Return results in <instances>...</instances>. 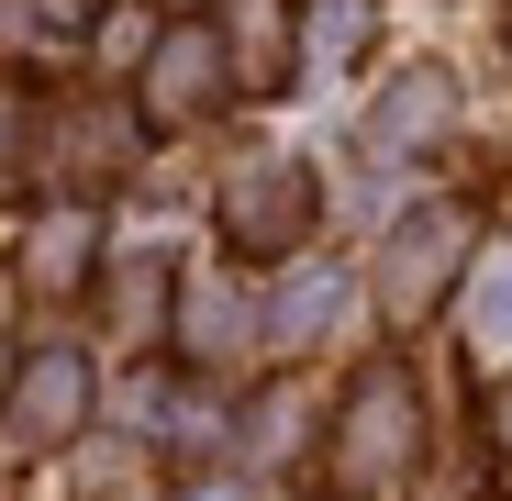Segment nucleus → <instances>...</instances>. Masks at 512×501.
<instances>
[{"label": "nucleus", "instance_id": "obj_16", "mask_svg": "<svg viewBox=\"0 0 512 501\" xmlns=\"http://www.w3.org/2000/svg\"><path fill=\"white\" fill-rule=\"evenodd\" d=\"M490 424H501V446H512V368H501V401H490Z\"/></svg>", "mask_w": 512, "mask_h": 501}, {"label": "nucleus", "instance_id": "obj_12", "mask_svg": "<svg viewBox=\"0 0 512 501\" xmlns=\"http://www.w3.org/2000/svg\"><path fill=\"white\" fill-rule=\"evenodd\" d=\"M312 424H323V412H312V390H301V379L256 390V412H245V457H256V468H279V457H290Z\"/></svg>", "mask_w": 512, "mask_h": 501}, {"label": "nucleus", "instance_id": "obj_3", "mask_svg": "<svg viewBox=\"0 0 512 501\" xmlns=\"http://www.w3.org/2000/svg\"><path fill=\"white\" fill-rule=\"evenodd\" d=\"M412 446H423L412 379H401V368H368L357 401H346V424H334V479H346V490H390V479L412 468Z\"/></svg>", "mask_w": 512, "mask_h": 501}, {"label": "nucleus", "instance_id": "obj_10", "mask_svg": "<svg viewBox=\"0 0 512 501\" xmlns=\"http://www.w3.org/2000/svg\"><path fill=\"white\" fill-rule=\"evenodd\" d=\"M223 67L245 78V90H279V78L301 67V56H290V0H234V23H223Z\"/></svg>", "mask_w": 512, "mask_h": 501}, {"label": "nucleus", "instance_id": "obj_15", "mask_svg": "<svg viewBox=\"0 0 512 501\" xmlns=\"http://www.w3.org/2000/svg\"><path fill=\"white\" fill-rule=\"evenodd\" d=\"M179 501H279V490H245V479H201V490H179Z\"/></svg>", "mask_w": 512, "mask_h": 501}, {"label": "nucleus", "instance_id": "obj_2", "mask_svg": "<svg viewBox=\"0 0 512 501\" xmlns=\"http://www.w3.org/2000/svg\"><path fill=\"white\" fill-rule=\"evenodd\" d=\"M212 201H223V245H245V257H290V245L312 234V212H323L301 156H234Z\"/></svg>", "mask_w": 512, "mask_h": 501}, {"label": "nucleus", "instance_id": "obj_1", "mask_svg": "<svg viewBox=\"0 0 512 501\" xmlns=\"http://www.w3.org/2000/svg\"><path fill=\"white\" fill-rule=\"evenodd\" d=\"M468 257H479V223H468L457 201H412V212L379 234V312H390V323H423V312L468 279Z\"/></svg>", "mask_w": 512, "mask_h": 501}, {"label": "nucleus", "instance_id": "obj_11", "mask_svg": "<svg viewBox=\"0 0 512 501\" xmlns=\"http://www.w3.org/2000/svg\"><path fill=\"white\" fill-rule=\"evenodd\" d=\"M90 245H101V223L78 212V201H56V212L34 223V245H23V279H34L45 301H67L78 279H90Z\"/></svg>", "mask_w": 512, "mask_h": 501}, {"label": "nucleus", "instance_id": "obj_5", "mask_svg": "<svg viewBox=\"0 0 512 501\" xmlns=\"http://www.w3.org/2000/svg\"><path fill=\"white\" fill-rule=\"evenodd\" d=\"M457 112H468L457 78H446L435 56H412V67H390V90L368 101V156H390V167H401V156H435V145L457 134Z\"/></svg>", "mask_w": 512, "mask_h": 501}, {"label": "nucleus", "instance_id": "obj_13", "mask_svg": "<svg viewBox=\"0 0 512 501\" xmlns=\"http://www.w3.org/2000/svg\"><path fill=\"white\" fill-rule=\"evenodd\" d=\"M156 312H167V234H123V323L156 334Z\"/></svg>", "mask_w": 512, "mask_h": 501}, {"label": "nucleus", "instance_id": "obj_14", "mask_svg": "<svg viewBox=\"0 0 512 501\" xmlns=\"http://www.w3.org/2000/svg\"><path fill=\"white\" fill-rule=\"evenodd\" d=\"M67 134V167H78V179H101V167H123L112 145H134V123L123 112H78V123H56Z\"/></svg>", "mask_w": 512, "mask_h": 501}, {"label": "nucleus", "instance_id": "obj_8", "mask_svg": "<svg viewBox=\"0 0 512 501\" xmlns=\"http://www.w3.org/2000/svg\"><path fill=\"white\" fill-rule=\"evenodd\" d=\"M78 424H90V357L78 346H45L12 368V435L23 446H67Z\"/></svg>", "mask_w": 512, "mask_h": 501}, {"label": "nucleus", "instance_id": "obj_4", "mask_svg": "<svg viewBox=\"0 0 512 501\" xmlns=\"http://www.w3.org/2000/svg\"><path fill=\"white\" fill-rule=\"evenodd\" d=\"M212 101H223V34L212 23H167L145 45V67H134V112L167 123V134H190Z\"/></svg>", "mask_w": 512, "mask_h": 501}, {"label": "nucleus", "instance_id": "obj_6", "mask_svg": "<svg viewBox=\"0 0 512 501\" xmlns=\"http://www.w3.org/2000/svg\"><path fill=\"white\" fill-rule=\"evenodd\" d=\"M357 312V279L346 268H279V290L256 301V346L268 357H301V346H334V323Z\"/></svg>", "mask_w": 512, "mask_h": 501}, {"label": "nucleus", "instance_id": "obj_9", "mask_svg": "<svg viewBox=\"0 0 512 501\" xmlns=\"http://www.w3.org/2000/svg\"><path fill=\"white\" fill-rule=\"evenodd\" d=\"M457 301H468V357L479 368H512V245H479L468 279H457Z\"/></svg>", "mask_w": 512, "mask_h": 501}, {"label": "nucleus", "instance_id": "obj_7", "mask_svg": "<svg viewBox=\"0 0 512 501\" xmlns=\"http://www.w3.org/2000/svg\"><path fill=\"white\" fill-rule=\"evenodd\" d=\"M190 346V368H234V357H256V290L245 279H223V268H190L179 279V323H167Z\"/></svg>", "mask_w": 512, "mask_h": 501}]
</instances>
